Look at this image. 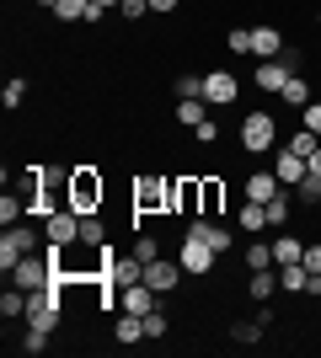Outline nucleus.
<instances>
[{"label":"nucleus","mask_w":321,"mask_h":358,"mask_svg":"<svg viewBox=\"0 0 321 358\" xmlns=\"http://www.w3.org/2000/svg\"><path fill=\"white\" fill-rule=\"evenodd\" d=\"M92 0H54V22H86Z\"/></svg>","instance_id":"bb28decb"},{"label":"nucleus","mask_w":321,"mask_h":358,"mask_svg":"<svg viewBox=\"0 0 321 358\" xmlns=\"http://www.w3.org/2000/svg\"><path fill=\"white\" fill-rule=\"evenodd\" d=\"M177 262H183L187 278H209L214 262H220V252H214L204 236H183V257H177Z\"/></svg>","instance_id":"0eeeda50"},{"label":"nucleus","mask_w":321,"mask_h":358,"mask_svg":"<svg viewBox=\"0 0 321 358\" xmlns=\"http://www.w3.org/2000/svg\"><path fill=\"white\" fill-rule=\"evenodd\" d=\"M166 214H183V220H199V214H204V171H183V177H171Z\"/></svg>","instance_id":"20e7f679"},{"label":"nucleus","mask_w":321,"mask_h":358,"mask_svg":"<svg viewBox=\"0 0 321 358\" xmlns=\"http://www.w3.org/2000/svg\"><path fill=\"white\" fill-rule=\"evenodd\" d=\"M306 257V241L300 236H278L273 241V268H290V262H300Z\"/></svg>","instance_id":"412c9836"},{"label":"nucleus","mask_w":321,"mask_h":358,"mask_svg":"<svg viewBox=\"0 0 321 358\" xmlns=\"http://www.w3.org/2000/svg\"><path fill=\"white\" fill-rule=\"evenodd\" d=\"M97 6H123V0H97Z\"/></svg>","instance_id":"de8ad7c7"},{"label":"nucleus","mask_w":321,"mask_h":358,"mask_svg":"<svg viewBox=\"0 0 321 358\" xmlns=\"http://www.w3.org/2000/svg\"><path fill=\"white\" fill-rule=\"evenodd\" d=\"M32 6H48V11H54V0H32Z\"/></svg>","instance_id":"49530a36"},{"label":"nucleus","mask_w":321,"mask_h":358,"mask_svg":"<svg viewBox=\"0 0 321 358\" xmlns=\"http://www.w3.org/2000/svg\"><path fill=\"white\" fill-rule=\"evenodd\" d=\"M118 16H123V22H139V16H150V0H123Z\"/></svg>","instance_id":"f704fd0d"},{"label":"nucleus","mask_w":321,"mask_h":358,"mask_svg":"<svg viewBox=\"0 0 321 358\" xmlns=\"http://www.w3.org/2000/svg\"><path fill=\"white\" fill-rule=\"evenodd\" d=\"M171 203V177L166 171H145V177H134V230L145 214H166Z\"/></svg>","instance_id":"7ed1b4c3"},{"label":"nucleus","mask_w":321,"mask_h":358,"mask_svg":"<svg viewBox=\"0 0 321 358\" xmlns=\"http://www.w3.org/2000/svg\"><path fill=\"white\" fill-rule=\"evenodd\" d=\"M294 193H300V203H321V177H306Z\"/></svg>","instance_id":"58836bf2"},{"label":"nucleus","mask_w":321,"mask_h":358,"mask_svg":"<svg viewBox=\"0 0 321 358\" xmlns=\"http://www.w3.org/2000/svg\"><path fill=\"white\" fill-rule=\"evenodd\" d=\"M278 193H284V182H278L273 166H268V171H246V177H241V198H252V203H273Z\"/></svg>","instance_id":"1a4fd4ad"},{"label":"nucleus","mask_w":321,"mask_h":358,"mask_svg":"<svg viewBox=\"0 0 321 358\" xmlns=\"http://www.w3.org/2000/svg\"><path fill=\"white\" fill-rule=\"evenodd\" d=\"M102 198H107V177L97 166H76L64 171V203L76 214H102Z\"/></svg>","instance_id":"f257e3e1"},{"label":"nucleus","mask_w":321,"mask_h":358,"mask_svg":"<svg viewBox=\"0 0 321 358\" xmlns=\"http://www.w3.org/2000/svg\"><path fill=\"white\" fill-rule=\"evenodd\" d=\"M166 331H171V315L166 310H150V315H145V337H150V343H161Z\"/></svg>","instance_id":"7c9ffc66"},{"label":"nucleus","mask_w":321,"mask_h":358,"mask_svg":"<svg viewBox=\"0 0 321 358\" xmlns=\"http://www.w3.org/2000/svg\"><path fill=\"white\" fill-rule=\"evenodd\" d=\"M316 27H321V11H316Z\"/></svg>","instance_id":"09e8293b"},{"label":"nucleus","mask_w":321,"mask_h":358,"mask_svg":"<svg viewBox=\"0 0 321 358\" xmlns=\"http://www.w3.org/2000/svg\"><path fill=\"white\" fill-rule=\"evenodd\" d=\"M300 262H306L311 273H321V241H311V246H306V257H300Z\"/></svg>","instance_id":"79ce46f5"},{"label":"nucleus","mask_w":321,"mask_h":358,"mask_svg":"<svg viewBox=\"0 0 321 358\" xmlns=\"http://www.w3.org/2000/svg\"><path fill=\"white\" fill-rule=\"evenodd\" d=\"M204 118H209V102H204V96H177V123H183V129H199Z\"/></svg>","instance_id":"6ab92c4d"},{"label":"nucleus","mask_w":321,"mask_h":358,"mask_svg":"<svg viewBox=\"0 0 321 358\" xmlns=\"http://www.w3.org/2000/svg\"><path fill=\"white\" fill-rule=\"evenodd\" d=\"M278 102H284V107H306L311 102V80H306V75H290L284 91H278Z\"/></svg>","instance_id":"b1692460"},{"label":"nucleus","mask_w":321,"mask_h":358,"mask_svg":"<svg viewBox=\"0 0 321 358\" xmlns=\"http://www.w3.org/2000/svg\"><path fill=\"white\" fill-rule=\"evenodd\" d=\"M113 343H123V348L150 343V337H145V315H129V310H123L118 321H113Z\"/></svg>","instance_id":"dca6fc26"},{"label":"nucleus","mask_w":321,"mask_h":358,"mask_svg":"<svg viewBox=\"0 0 321 358\" xmlns=\"http://www.w3.org/2000/svg\"><path fill=\"white\" fill-rule=\"evenodd\" d=\"M177 6H183V0H150V11H161V16H171Z\"/></svg>","instance_id":"37998d69"},{"label":"nucleus","mask_w":321,"mask_h":358,"mask_svg":"<svg viewBox=\"0 0 321 358\" xmlns=\"http://www.w3.org/2000/svg\"><path fill=\"white\" fill-rule=\"evenodd\" d=\"M311 177H321V150H316V155H311Z\"/></svg>","instance_id":"a18cd8bd"},{"label":"nucleus","mask_w":321,"mask_h":358,"mask_svg":"<svg viewBox=\"0 0 321 358\" xmlns=\"http://www.w3.org/2000/svg\"><path fill=\"white\" fill-rule=\"evenodd\" d=\"M273 171H278V182H284V187H300V182L311 177V161H306V155H294L290 145H278V150H273Z\"/></svg>","instance_id":"f8f14e48"},{"label":"nucleus","mask_w":321,"mask_h":358,"mask_svg":"<svg viewBox=\"0 0 321 358\" xmlns=\"http://www.w3.org/2000/svg\"><path fill=\"white\" fill-rule=\"evenodd\" d=\"M236 224H241L246 236H262V230H268V203H252V198H246L241 214H236Z\"/></svg>","instance_id":"aec40b11"},{"label":"nucleus","mask_w":321,"mask_h":358,"mask_svg":"<svg viewBox=\"0 0 321 358\" xmlns=\"http://www.w3.org/2000/svg\"><path fill=\"white\" fill-rule=\"evenodd\" d=\"M284 80H290V70H284V59H257V70H252V86L268 91V96H278L284 91Z\"/></svg>","instance_id":"4468645a"},{"label":"nucleus","mask_w":321,"mask_h":358,"mask_svg":"<svg viewBox=\"0 0 321 358\" xmlns=\"http://www.w3.org/2000/svg\"><path fill=\"white\" fill-rule=\"evenodd\" d=\"M22 96H27V80H6V86H0V102H6V113H11V107H22Z\"/></svg>","instance_id":"2f4dec72"},{"label":"nucleus","mask_w":321,"mask_h":358,"mask_svg":"<svg viewBox=\"0 0 321 358\" xmlns=\"http://www.w3.org/2000/svg\"><path fill=\"white\" fill-rule=\"evenodd\" d=\"M236 96H241V80H236L230 70H209L204 75V102L209 107H230Z\"/></svg>","instance_id":"6e6552de"},{"label":"nucleus","mask_w":321,"mask_h":358,"mask_svg":"<svg viewBox=\"0 0 321 358\" xmlns=\"http://www.w3.org/2000/svg\"><path fill=\"white\" fill-rule=\"evenodd\" d=\"M80 246H107V224H102V214H80Z\"/></svg>","instance_id":"a878e982"},{"label":"nucleus","mask_w":321,"mask_h":358,"mask_svg":"<svg viewBox=\"0 0 321 358\" xmlns=\"http://www.w3.org/2000/svg\"><path fill=\"white\" fill-rule=\"evenodd\" d=\"M11 284H16V289H27V294L48 289V284H54V262H48V252H43V257H32V252H27V257L11 268Z\"/></svg>","instance_id":"423d86ee"},{"label":"nucleus","mask_w":321,"mask_h":358,"mask_svg":"<svg viewBox=\"0 0 321 358\" xmlns=\"http://www.w3.org/2000/svg\"><path fill=\"white\" fill-rule=\"evenodd\" d=\"M177 96H204V75H177Z\"/></svg>","instance_id":"c9c22d12"},{"label":"nucleus","mask_w":321,"mask_h":358,"mask_svg":"<svg viewBox=\"0 0 321 358\" xmlns=\"http://www.w3.org/2000/svg\"><path fill=\"white\" fill-rule=\"evenodd\" d=\"M252 54H257V59H278V54H284V32L268 27V22L252 27Z\"/></svg>","instance_id":"2eb2a0df"},{"label":"nucleus","mask_w":321,"mask_h":358,"mask_svg":"<svg viewBox=\"0 0 321 358\" xmlns=\"http://www.w3.org/2000/svg\"><path fill=\"white\" fill-rule=\"evenodd\" d=\"M290 150H294V155H306V161H311V155H316V150H321V134H311V129H294V134H290Z\"/></svg>","instance_id":"cd10ccee"},{"label":"nucleus","mask_w":321,"mask_h":358,"mask_svg":"<svg viewBox=\"0 0 321 358\" xmlns=\"http://www.w3.org/2000/svg\"><path fill=\"white\" fill-rule=\"evenodd\" d=\"M43 230H48V241H59V246H76V241H80V214L70 209V203H59V209L43 220Z\"/></svg>","instance_id":"9d476101"},{"label":"nucleus","mask_w":321,"mask_h":358,"mask_svg":"<svg viewBox=\"0 0 321 358\" xmlns=\"http://www.w3.org/2000/svg\"><path fill=\"white\" fill-rule=\"evenodd\" d=\"M230 343L257 348V343H262V327H257V321H236V327H230Z\"/></svg>","instance_id":"c85d7f7f"},{"label":"nucleus","mask_w":321,"mask_h":358,"mask_svg":"<svg viewBox=\"0 0 321 358\" xmlns=\"http://www.w3.org/2000/svg\"><path fill=\"white\" fill-rule=\"evenodd\" d=\"M22 315H27V289H6V294H0V321H22Z\"/></svg>","instance_id":"5701e85b"},{"label":"nucleus","mask_w":321,"mask_h":358,"mask_svg":"<svg viewBox=\"0 0 321 358\" xmlns=\"http://www.w3.org/2000/svg\"><path fill=\"white\" fill-rule=\"evenodd\" d=\"M241 150L246 155H262V150H273V139H278V118L268 113V107H257V113H246L241 118Z\"/></svg>","instance_id":"39448f33"},{"label":"nucleus","mask_w":321,"mask_h":358,"mask_svg":"<svg viewBox=\"0 0 321 358\" xmlns=\"http://www.w3.org/2000/svg\"><path fill=\"white\" fill-rule=\"evenodd\" d=\"M278 59H284V70H290V75L306 70V54H300V48H290V43H284V54H278Z\"/></svg>","instance_id":"ea45409f"},{"label":"nucleus","mask_w":321,"mask_h":358,"mask_svg":"<svg viewBox=\"0 0 321 358\" xmlns=\"http://www.w3.org/2000/svg\"><path fill=\"white\" fill-rule=\"evenodd\" d=\"M193 139H199V145H214V139H220V123H214V118H204L199 129H193Z\"/></svg>","instance_id":"a19ab883"},{"label":"nucleus","mask_w":321,"mask_h":358,"mask_svg":"<svg viewBox=\"0 0 321 358\" xmlns=\"http://www.w3.org/2000/svg\"><path fill=\"white\" fill-rule=\"evenodd\" d=\"M290 214H294V209H290V187H284V193L268 203V224H273V230H284V224H290Z\"/></svg>","instance_id":"c756f323"},{"label":"nucleus","mask_w":321,"mask_h":358,"mask_svg":"<svg viewBox=\"0 0 321 358\" xmlns=\"http://www.w3.org/2000/svg\"><path fill=\"white\" fill-rule=\"evenodd\" d=\"M241 262H246V273H262V268H273V246L268 241H252L241 252Z\"/></svg>","instance_id":"393cba45"},{"label":"nucleus","mask_w":321,"mask_h":358,"mask_svg":"<svg viewBox=\"0 0 321 358\" xmlns=\"http://www.w3.org/2000/svg\"><path fill=\"white\" fill-rule=\"evenodd\" d=\"M225 48H230V54H252V27H230L225 32Z\"/></svg>","instance_id":"473e14b6"},{"label":"nucleus","mask_w":321,"mask_h":358,"mask_svg":"<svg viewBox=\"0 0 321 358\" xmlns=\"http://www.w3.org/2000/svg\"><path fill=\"white\" fill-rule=\"evenodd\" d=\"M38 246H48V230L32 220V214H27V220H16V224H6V236H0V273L11 278V268L27 252H38Z\"/></svg>","instance_id":"f03ea898"},{"label":"nucleus","mask_w":321,"mask_h":358,"mask_svg":"<svg viewBox=\"0 0 321 358\" xmlns=\"http://www.w3.org/2000/svg\"><path fill=\"white\" fill-rule=\"evenodd\" d=\"M43 348H48V331H22V353H43Z\"/></svg>","instance_id":"e433bc0d"},{"label":"nucleus","mask_w":321,"mask_h":358,"mask_svg":"<svg viewBox=\"0 0 321 358\" xmlns=\"http://www.w3.org/2000/svg\"><path fill=\"white\" fill-rule=\"evenodd\" d=\"M145 284H150L155 294H171V289L183 284V262H171V257H150V262H145Z\"/></svg>","instance_id":"9b49d317"},{"label":"nucleus","mask_w":321,"mask_h":358,"mask_svg":"<svg viewBox=\"0 0 321 358\" xmlns=\"http://www.w3.org/2000/svg\"><path fill=\"white\" fill-rule=\"evenodd\" d=\"M134 257H139V262H150V257H161V241H155V236H139V241H134Z\"/></svg>","instance_id":"4c0bfd02"},{"label":"nucleus","mask_w":321,"mask_h":358,"mask_svg":"<svg viewBox=\"0 0 321 358\" xmlns=\"http://www.w3.org/2000/svg\"><path fill=\"white\" fill-rule=\"evenodd\" d=\"M306 299H321V273H311V284H306Z\"/></svg>","instance_id":"c03bdc74"},{"label":"nucleus","mask_w":321,"mask_h":358,"mask_svg":"<svg viewBox=\"0 0 321 358\" xmlns=\"http://www.w3.org/2000/svg\"><path fill=\"white\" fill-rule=\"evenodd\" d=\"M225 193H230L225 177H204V214H209V220H220V214H225Z\"/></svg>","instance_id":"a211bd4d"},{"label":"nucleus","mask_w":321,"mask_h":358,"mask_svg":"<svg viewBox=\"0 0 321 358\" xmlns=\"http://www.w3.org/2000/svg\"><path fill=\"white\" fill-rule=\"evenodd\" d=\"M306 284H311V268H306V262L278 268V289H284V294H306Z\"/></svg>","instance_id":"4be33fe9"},{"label":"nucleus","mask_w":321,"mask_h":358,"mask_svg":"<svg viewBox=\"0 0 321 358\" xmlns=\"http://www.w3.org/2000/svg\"><path fill=\"white\" fill-rule=\"evenodd\" d=\"M300 118H306V123H300V129H311V134H321V102H316V96H311V102L300 107Z\"/></svg>","instance_id":"72a5a7b5"},{"label":"nucleus","mask_w":321,"mask_h":358,"mask_svg":"<svg viewBox=\"0 0 321 358\" xmlns=\"http://www.w3.org/2000/svg\"><path fill=\"white\" fill-rule=\"evenodd\" d=\"M278 294V268H262L246 278V299H257V305H268V299Z\"/></svg>","instance_id":"f3484780"},{"label":"nucleus","mask_w":321,"mask_h":358,"mask_svg":"<svg viewBox=\"0 0 321 358\" xmlns=\"http://www.w3.org/2000/svg\"><path fill=\"white\" fill-rule=\"evenodd\" d=\"M139 278H145V262H139L134 252H129V257L113 252V262H107V284H113V289H129V284H139Z\"/></svg>","instance_id":"ddd939ff"}]
</instances>
